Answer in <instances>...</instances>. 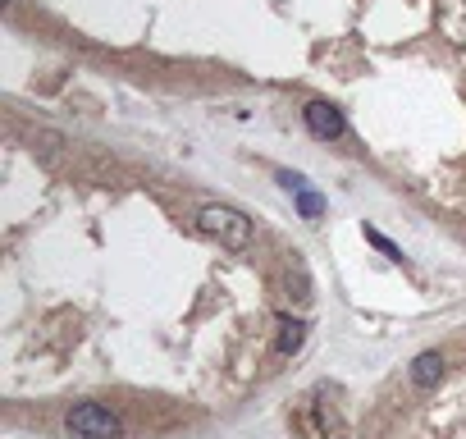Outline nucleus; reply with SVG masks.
Wrapping results in <instances>:
<instances>
[{
  "instance_id": "obj_3",
  "label": "nucleus",
  "mask_w": 466,
  "mask_h": 439,
  "mask_svg": "<svg viewBox=\"0 0 466 439\" xmlns=\"http://www.w3.org/2000/svg\"><path fill=\"white\" fill-rule=\"evenodd\" d=\"M302 119H307V128H311V138H320V142H334V138H343V110L339 106H329V101H311L307 110H302Z\"/></svg>"
},
{
  "instance_id": "obj_6",
  "label": "nucleus",
  "mask_w": 466,
  "mask_h": 439,
  "mask_svg": "<svg viewBox=\"0 0 466 439\" xmlns=\"http://www.w3.org/2000/svg\"><path fill=\"white\" fill-rule=\"evenodd\" d=\"M293 197H298V210H302L307 220H320V215H325V197H316V192H307V188L293 192Z\"/></svg>"
},
{
  "instance_id": "obj_4",
  "label": "nucleus",
  "mask_w": 466,
  "mask_h": 439,
  "mask_svg": "<svg viewBox=\"0 0 466 439\" xmlns=\"http://www.w3.org/2000/svg\"><path fill=\"white\" fill-rule=\"evenodd\" d=\"M443 380V357L439 352H420L416 362H411V384L416 389H434Z\"/></svg>"
},
{
  "instance_id": "obj_2",
  "label": "nucleus",
  "mask_w": 466,
  "mask_h": 439,
  "mask_svg": "<svg viewBox=\"0 0 466 439\" xmlns=\"http://www.w3.org/2000/svg\"><path fill=\"white\" fill-rule=\"evenodd\" d=\"M65 425H69V434H78V439H119V434H124V421H119L110 407H101V403H78V407H69Z\"/></svg>"
},
{
  "instance_id": "obj_1",
  "label": "nucleus",
  "mask_w": 466,
  "mask_h": 439,
  "mask_svg": "<svg viewBox=\"0 0 466 439\" xmlns=\"http://www.w3.org/2000/svg\"><path fill=\"white\" fill-rule=\"evenodd\" d=\"M197 230H201L206 239L233 248V252H243V248L252 243V220H248L243 210H233V206H201Z\"/></svg>"
},
{
  "instance_id": "obj_5",
  "label": "nucleus",
  "mask_w": 466,
  "mask_h": 439,
  "mask_svg": "<svg viewBox=\"0 0 466 439\" xmlns=\"http://www.w3.org/2000/svg\"><path fill=\"white\" fill-rule=\"evenodd\" d=\"M302 339H307V325L302 321H279V352H298L302 348Z\"/></svg>"
},
{
  "instance_id": "obj_7",
  "label": "nucleus",
  "mask_w": 466,
  "mask_h": 439,
  "mask_svg": "<svg viewBox=\"0 0 466 439\" xmlns=\"http://www.w3.org/2000/svg\"><path fill=\"white\" fill-rule=\"evenodd\" d=\"M366 243H375V248H380V252H384L389 261H402V248H398V243H389V239H384L380 230H366Z\"/></svg>"
}]
</instances>
